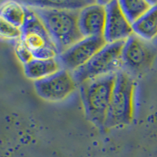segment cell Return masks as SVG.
<instances>
[{"instance_id":"cell-5","label":"cell","mask_w":157,"mask_h":157,"mask_svg":"<svg viewBox=\"0 0 157 157\" xmlns=\"http://www.w3.org/2000/svg\"><path fill=\"white\" fill-rule=\"evenodd\" d=\"M27 16L21 28V41L30 50L34 58H56L59 52L54 40L41 20L28 6Z\"/></svg>"},{"instance_id":"cell-14","label":"cell","mask_w":157,"mask_h":157,"mask_svg":"<svg viewBox=\"0 0 157 157\" xmlns=\"http://www.w3.org/2000/svg\"><path fill=\"white\" fill-rule=\"evenodd\" d=\"M119 2L123 13L132 25L148 12L156 2L144 0H123L119 1Z\"/></svg>"},{"instance_id":"cell-11","label":"cell","mask_w":157,"mask_h":157,"mask_svg":"<svg viewBox=\"0 0 157 157\" xmlns=\"http://www.w3.org/2000/svg\"><path fill=\"white\" fill-rule=\"evenodd\" d=\"M24 65L26 76L35 79V81L46 78L62 68L57 57L48 59L33 58Z\"/></svg>"},{"instance_id":"cell-13","label":"cell","mask_w":157,"mask_h":157,"mask_svg":"<svg viewBox=\"0 0 157 157\" xmlns=\"http://www.w3.org/2000/svg\"><path fill=\"white\" fill-rule=\"evenodd\" d=\"M27 16L26 6L17 2L8 1L1 5L0 17L12 25L22 28Z\"/></svg>"},{"instance_id":"cell-2","label":"cell","mask_w":157,"mask_h":157,"mask_svg":"<svg viewBox=\"0 0 157 157\" xmlns=\"http://www.w3.org/2000/svg\"><path fill=\"white\" fill-rule=\"evenodd\" d=\"M116 73L89 79L79 85L86 118L101 130L105 129Z\"/></svg>"},{"instance_id":"cell-3","label":"cell","mask_w":157,"mask_h":157,"mask_svg":"<svg viewBox=\"0 0 157 157\" xmlns=\"http://www.w3.org/2000/svg\"><path fill=\"white\" fill-rule=\"evenodd\" d=\"M135 87V81L132 75L122 69L116 72L105 129L122 127L132 122Z\"/></svg>"},{"instance_id":"cell-6","label":"cell","mask_w":157,"mask_h":157,"mask_svg":"<svg viewBox=\"0 0 157 157\" xmlns=\"http://www.w3.org/2000/svg\"><path fill=\"white\" fill-rule=\"evenodd\" d=\"M156 50L149 41L132 34L125 41L122 51V70L130 75L138 76L151 68Z\"/></svg>"},{"instance_id":"cell-15","label":"cell","mask_w":157,"mask_h":157,"mask_svg":"<svg viewBox=\"0 0 157 157\" xmlns=\"http://www.w3.org/2000/svg\"><path fill=\"white\" fill-rule=\"evenodd\" d=\"M92 2H87V1H34V2H23V3L31 6L78 10L79 9H83Z\"/></svg>"},{"instance_id":"cell-8","label":"cell","mask_w":157,"mask_h":157,"mask_svg":"<svg viewBox=\"0 0 157 157\" xmlns=\"http://www.w3.org/2000/svg\"><path fill=\"white\" fill-rule=\"evenodd\" d=\"M107 44L104 37H86L67 49L57 57L61 67L73 72L86 64Z\"/></svg>"},{"instance_id":"cell-10","label":"cell","mask_w":157,"mask_h":157,"mask_svg":"<svg viewBox=\"0 0 157 157\" xmlns=\"http://www.w3.org/2000/svg\"><path fill=\"white\" fill-rule=\"evenodd\" d=\"M106 2H93L80 10L78 27L84 38L104 37L106 22Z\"/></svg>"},{"instance_id":"cell-9","label":"cell","mask_w":157,"mask_h":157,"mask_svg":"<svg viewBox=\"0 0 157 157\" xmlns=\"http://www.w3.org/2000/svg\"><path fill=\"white\" fill-rule=\"evenodd\" d=\"M106 22L104 39L107 43L126 40L134 34L132 25L123 13L119 1L106 2Z\"/></svg>"},{"instance_id":"cell-4","label":"cell","mask_w":157,"mask_h":157,"mask_svg":"<svg viewBox=\"0 0 157 157\" xmlns=\"http://www.w3.org/2000/svg\"><path fill=\"white\" fill-rule=\"evenodd\" d=\"M126 40L107 43L83 66L71 72L77 84L122 69V51Z\"/></svg>"},{"instance_id":"cell-12","label":"cell","mask_w":157,"mask_h":157,"mask_svg":"<svg viewBox=\"0 0 157 157\" xmlns=\"http://www.w3.org/2000/svg\"><path fill=\"white\" fill-rule=\"evenodd\" d=\"M133 32L141 39L151 41L157 37V2L141 17L132 24Z\"/></svg>"},{"instance_id":"cell-1","label":"cell","mask_w":157,"mask_h":157,"mask_svg":"<svg viewBox=\"0 0 157 157\" xmlns=\"http://www.w3.org/2000/svg\"><path fill=\"white\" fill-rule=\"evenodd\" d=\"M28 6L41 20L60 54L84 38L78 27L80 10Z\"/></svg>"},{"instance_id":"cell-7","label":"cell","mask_w":157,"mask_h":157,"mask_svg":"<svg viewBox=\"0 0 157 157\" xmlns=\"http://www.w3.org/2000/svg\"><path fill=\"white\" fill-rule=\"evenodd\" d=\"M76 85L72 74L63 68L55 73L34 82L38 95L45 100L52 101L65 99L75 90Z\"/></svg>"},{"instance_id":"cell-16","label":"cell","mask_w":157,"mask_h":157,"mask_svg":"<svg viewBox=\"0 0 157 157\" xmlns=\"http://www.w3.org/2000/svg\"><path fill=\"white\" fill-rule=\"evenodd\" d=\"M21 28L12 25L5 20L0 19V34L2 38L6 39H21Z\"/></svg>"},{"instance_id":"cell-17","label":"cell","mask_w":157,"mask_h":157,"mask_svg":"<svg viewBox=\"0 0 157 157\" xmlns=\"http://www.w3.org/2000/svg\"><path fill=\"white\" fill-rule=\"evenodd\" d=\"M15 51H16L17 56L20 59V61L24 64H26L34 58L30 50L21 41V39H19L18 43H17L16 47H15Z\"/></svg>"}]
</instances>
